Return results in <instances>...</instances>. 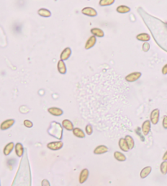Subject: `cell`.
Masks as SVG:
<instances>
[{
	"label": "cell",
	"mask_w": 167,
	"mask_h": 186,
	"mask_svg": "<svg viewBox=\"0 0 167 186\" xmlns=\"http://www.w3.org/2000/svg\"><path fill=\"white\" fill-rule=\"evenodd\" d=\"M48 132L50 135H52L58 140H61L63 135V127L59 122H52L50 124Z\"/></svg>",
	"instance_id": "6da1fadb"
},
{
	"label": "cell",
	"mask_w": 167,
	"mask_h": 186,
	"mask_svg": "<svg viewBox=\"0 0 167 186\" xmlns=\"http://www.w3.org/2000/svg\"><path fill=\"white\" fill-rule=\"evenodd\" d=\"M64 146V143L61 140H56V141H51V142H49L47 145V147L48 149H49L50 150H52V151H57V150H60Z\"/></svg>",
	"instance_id": "7a4b0ae2"
},
{
	"label": "cell",
	"mask_w": 167,
	"mask_h": 186,
	"mask_svg": "<svg viewBox=\"0 0 167 186\" xmlns=\"http://www.w3.org/2000/svg\"><path fill=\"white\" fill-rule=\"evenodd\" d=\"M142 76V73L141 72H133L130 73L129 75H127L125 77V80L128 83H134V82L137 81L138 79H140Z\"/></svg>",
	"instance_id": "3957f363"
},
{
	"label": "cell",
	"mask_w": 167,
	"mask_h": 186,
	"mask_svg": "<svg viewBox=\"0 0 167 186\" xmlns=\"http://www.w3.org/2000/svg\"><path fill=\"white\" fill-rule=\"evenodd\" d=\"M160 119V110L158 109H154L153 111L151 112L150 114V121L152 124L157 125L159 122Z\"/></svg>",
	"instance_id": "277c9868"
},
{
	"label": "cell",
	"mask_w": 167,
	"mask_h": 186,
	"mask_svg": "<svg viewBox=\"0 0 167 186\" xmlns=\"http://www.w3.org/2000/svg\"><path fill=\"white\" fill-rule=\"evenodd\" d=\"M82 13L85 16L91 17H95L98 15V12L96 9H94L93 7H86L82 9Z\"/></svg>",
	"instance_id": "5b68a950"
},
{
	"label": "cell",
	"mask_w": 167,
	"mask_h": 186,
	"mask_svg": "<svg viewBox=\"0 0 167 186\" xmlns=\"http://www.w3.org/2000/svg\"><path fill=\"white\" fill-rule=\"evenodd\" d=\"M14 124H15V119H7L0 124V129L2 131H6L7 129L11 128Z\"/></svg>",
	"instance_id": "8992f818"
},
{
	"label": "cell",
	"mask_w": 167,
	"mask_h": 186,
	"mask_svg": "<svg viewBox=\"0 0 167 186\" xmlns=\"http://www.w3.org/2000/svg\"><path fill=\"white\" fill-rule=\"evenodd\" d=\"M151 121L150 120H145L141 127V132H143L144 135H148L151 131Z\"/></svg>",
	"instance_id": "52a82bcc"
},
{
	"label": "cell",
	"mask_w": 167,
	"mask_h": 186,
	"mask_svg": "<svg viewBox=\"0 0 167 186\" xmlns=\"http://www.w3.org/2000/svg\"><path fill=\"white\" fill-rule=\"evenodd\" d=\"M89 174H90V172H89L88 169H86V168L82 169L81 171V172H80V175H79V183L80 184H84L88 179Z\"/></svg>",
	"instance_id": "ba28073f"
},
{
	"label": "cell",
	"mask_w": 167,
	"mask_h": 186,
	"mask_svg": "<svg viewBox=\"0 0 167 186\" xmlns=\"http://www.w3.org/2000/svg\"><path fill=\"white\" fill-rule=\"evenodd\" d=\"M96 42H97V38H96V36L92 35L91 37H89L88 39H87V41H86V43L85 44V49L89 50V49L92 48L95 45H96Z\"/></svg>",
	"instance_id": "9c48e42d"
},
{
	"label": "cell",
	"mask_w": 167,
	"mask_h": 186,
	"mask_svg": "<svg viewBox=\"0 0 167 186\" xmlns=\"http://www.w3.org/2000/svg\"><path fill=\"white\" fill-rule=\"evenodd\" d=\"M108 151H109V148L106 145H98L97 147H96V149H94L93 153L96 155H101V154L106 153Z\"/></svg>",
	"instance_id": "30bf717a"
},
{
	"label": "cell",
	"mask_w": 167,
	"mask_h": 186,
	"mask_svg": "<svg viewBox=\"0 0 167 186\" xmlns=\"http://www.w3.org/2000/svg\"><path fill=\"white\" fill-rule=\"evenodd\" d=\"M48 111L50 114L55 116V117H60V116H61L64 114V111L62 110L61 109L58 108V107H51V108H48Z\"/></svg>",
	"instance_id": "8fae6325"
},
{
	"label": "cell",
	"mask_w": 167,
	"mask_h": 186,
	"mask_svg": "<svg viewBox=\"0 0 167 186\" xmlns=\"http://www.w3.org/2000/svg\"><path fill=\"white\" fill-rule=\"evenodd\" d=\"M71 54H72V49L70 48H65L62 52L60 53V60L62 61H67L68 58L71 56Z\"/></svg>",
	"instance_id": "7c38bea8"
},
{
	"label": "cell",
	"mask_w": 167,
	"mask_h": 186,
	"mask_svg": "<svg viewBox=\"0 0 167 186\" xmlns=\"http://www.w3.org/2000/svg\"><path fill=\"white\" fill-rule=\"evenodd\" d=\"M24 146L21 143H17L15 145V152H16V154H17V157L19 158H21L23 154H24Z\"/></svg>",
	"instance_id": "4fadbf2b"
},
{
	"label": "cell",
	"mask_w": 167,
	"mask_h": 186,
	"mask_svg": "<svg viewBox=\"0 0 167 186\" xmlns=\"http://www.w3.org/2000/svg\"><path fill=\"white\" fill-rule=\"evenodd\" d=\"M57 70L60 74V75H65L67 72V68H66V64H65V61L60 60L57 63Z\"/></svg>",
	"instance_id": "5bb4252c"
},
{
	"label": "cell",
	"mask_w": 167,
	"mask_h": 186,
	"mask_svg": "<svg viewBox=\"0 0 167 186\" xmlns=\"http://www.w3.org/2000/svg\"><path fill=\"white\" fill-rule=\"evenodd\" d=\"M62 127H63V128H65V130H67V131H73V128H74V127H73V123L69 120V119H64L63 121H62Z\"/></svg>",
	"instance_id": "9a60e30c"
},
{
	"label": "cell",
	"mask_w": 167,
	"mask_h": 186,
	"mask_svg": "<svg viewBox=\"0 0 167 186\" xmlns=\"http://www.w3.org/2000/svg\"><path fill=\"white\" fill-rule=\"evenodd\" d=\"M72 132H73V135L76 136V137H78V138L80 139L85 138L86 132H83V130H82L81 128H79V127H74L73 130L72 131Z\"/></svg>",
	"instance_id": "2e32d148"
},
{
	"label": "cell",
	"mask_w": 167,
	"mask_h": 186,
	"mask_svg": "<svg viewBox=\"0 0 167 186\" xmlns=\"http://www.w3.org/2000/svg\"><path fill=\"white\" fill-rule=\"evenodd\" d=\"M14 149H15V144L13 142H9L4 147V154L5 156H8L12 152Z\"/></svg>",
	"instance_id": "e0dca14e"
},
{
	"label": "cell",
	"mask_w": 167,
	"mask_h": 186,
	"mask_svg": "<svg viewBox=\"0 0 167 186\" xmlns=\"http://www.w3.org/2000/svg\"><path fill=\"white\" fill-rule=\"evenodd\" d=\"M151 172H152V166H148L143 167V169L140 172V178L141 179H145L146 177L150 175Z\"/></svg>",
	"instance_id": "ac0fdd59"
},
{
	"label": "cell",
	"mask_w": 167,
	"mask_h": 186,
	"mask_svg": "<svg viewBox=\"0 0 167 186\" xmlns=\"http://www.w3.org/2000/svg\"><path fill=\"white\" fill-rule=\"evenodd\" d=\"M118 146H119L120 149L122 151V152H128L130 150L129 147L126 144V141L125 138H121L118 141Z\"/></svg>",
	"instance_id": "d6986e66"
},
{
	"label": "cell",
	"mask_w": 167,
	"mask_h": 186,
	"mask_svg": "<svg viewBox=\"0 0 167 186\" xmlns=\"http://www.w3.org/2000/svg\"><path fill=\"white\" fill-rule=\"evenodd\" d=\"M91 33L92 35L96 36V38H103L104 36V32L99 28H92L91 30Z\"/></svg>",
	"instance_id": "ffe728a7"
},
{
	"label": "cell",
	"mask_w": 167,
	"mask_h": 186,
	"mask_svg": "<svg viewBox=\"0 0 167 186\" xmlns=\"http://www.w3.org/2000/svg\"><path fill=\"white\" fill-rule=\"evenodd\" d=\"M117 12L120 14H126L129 13L130 12V7L126 6V5H120L116 8Z\"/></svg>",
	"instance_id": "44dd1931"
},
{
	"label": "cell",
	"mask_w": 167,
	"mask_h": 186,
	"mask_svg": "<svg viewBox=\"0 0 167 186\" xmlns=\"http://www.w3.org/2000/svg\"><path fill=\"white\" fill-rule=\"evenodd\" d=\"M113 156H114V158L118 162H125L126 160V155L122 152H119V151H115L113 153Z\"/></svg>",
	"instance_id": "7402d4cb"
},
{
	"label": "cell",
	"mask_w": 167,
	"mask_h": 186,
	"mask_svg": "<svg viewBox=\"0 0 167 186\" xmlns=\"http://www.w3.org/2000/svg\"><path fill=\"white\" fill-rule=\"evenodd\" d=\"M136 39L139 41H142V42H148L151 39V38L150 35L147 33H141L136 35Z\"/></svg>",
	"instance_id": "603a6c76"
},
{
	"label": "cell",
	"mask_w": 167,
	"mask_h": 186,
	"mask_svg": "<svg viewBox=\"0 0 167 186\" xmlns=\"http://www.w3.org/2000/svg\"><path fill=\"white\" fill-rule=\"evenodd\" d=\"M125 140H126V144H127V145L129 147L130 150L133 149L134 147H135V140H134L133 137L131 135H126L125 136Z\"/></svg>",
	"instance_id": "cb8c5ba5"
},
{
	"label": "cell",
	"mask_w": 167,
	"mask_h": 186,
	"mask_svg": "<svg viewBox=\"0 0 167 186\" xmlns=\"http://www.w3.org/2000/svg\"><path fill=\"white\" fill-rule=\"evenodd\" d=\"M38 14L40 17H46V18L50 17L51 16V11L48 10L47 8H40V9L38 11Z\"/></svg>",
	"instance_id": "d4e9b609"
},
{
	"label": "cell",
	"mask_w": 167,
	"mask_h": 186,
	"mask_svg": "<svg viewBox=\"0 0 167 186\" xmlns=\"http://www.w3.org/2000/svg\"><path fill=\"white\" fill-rule=\"evenodd\" d=\"M115 0H99V5L100 7H108L110 5H113Z\"/></svg>",
	"instance_id": "484cf974"
},
{
	"label": "cell",
	"mask_w": 167,
	"mask_h": 186,
	"mask_svg": "<svg viewBox=\"0 0 167 186\" xmlns=\"http://www.w3.org/2000/svg\"><path fill=\"white\" fill-rule=\"evenodd\" d=\"M160 171L162 175L167 174V161H163L160 165Z\"/></svg>",
	"instance_id": "4316f807"
},
{
	"label": "cell",
	"mask_w": 167,
	"mask_h": 186,
	"mask_svg": "<svg viewBox=\"0 0 167 186\" xmlns=\"http://www.w3.org/2000/svg\"><path fill=\"white\" fill-rule=\"evenodd\" d=\"M85 132L86 135H91L93 133V127L91 124H87L85 127Z\"/></svg>",
	"instance_id": "83f0119b"
},
{
	"label": "cell",
	"mask_w": 167,
	"mask_h": 186,
	"mask_svg": "<svg viewBox=\"0 0 167 186\" xmlns=\"http://www.w3.org/2000/svg\"><path fill=\"white\" fill-rule=\"evenodd\" d=\"M149 49H150V44L148 43V42H144V43L142 46V50H143V51L148 52V51H149Z\"/></svg>",
	"instance_id": "f1b7e54d"
},
{
	"label": "cell",
	"mask_w": 167,
	"mask_h": 186,
	"mask_svg": "<svg viewBox=\"0 0 167 186\" xmlns=\"http://www.w3.org/2000/svg\"><path fill=\"white\" fill-rule=\"evenodd\" d=\"M24 125L25 127H27V128H31V127H33V126H34V123L31 122L30 120H29V119H25L24 120Z\"/></svg>",
	"instance_id": "f546056e"
},
{
	"label": "cell",
	"mask_w": 167,
	"mask_h": 186,
	"mask_svg": "<svg viewBox=\"0 0 167 186\" xmlns=\"http://www.w3.org/2000/svg\"><path fill=\"white\" fill-rule=\"evenodd\" d=\"M162 127L164 129H167V115H165L162 119Z\"/></svg>",
	"instance_id": "4dcf8cb0"
},
{
	"label": "cell",
	"mask_w": 167,
	"mask_h": 186,
	"mask_svg": "<svg viewBox=\"0 0 167 186\" xmlns=\"http://www.w3.org/2000/svg\"><path fill=\"white\" fill-rule=\"evenodd\" d=\"M41 185L42 186H51V185H50V182H49V180H48V179H44L42 180Z\"/></svg>",
	"instance_id": "1f68e13d"
},
{
	"label": "cell",
	"mask_w": 167,
	"mask_h": 186,
	"mask_svg": "<svg viewBox=\"0 0 167 186\" xmlns=\"http://www.w3.org/2000/svg\"><path fill=\"white\" fill-rule=\"evenodd\" d=\"M161 73L163 75H167V64H166L164 65L162 69H161Z\"/></svg>",
	"instance_id": "d6a6232c"
},
{
	"label": "cell",
	"mask_w": 167,
	"mask_h": 186,
	"mask_svg": "<svg viewBox=\"0 0 167 186\" xmlns=\"http://www.w3.org/2000/svg\"><path fill=\"white\" fill-rule=\"evenodd\" d=\"M162 160H163V161H167V150L166 151V153H164L163 157H162Z\"/></svg>",
	"instance_id": "836d02e7"
},
{
	"label": "cell",
	"mask_w": 167,
	"mask_h": 186,
	"mask_svg": "<svg viewBox=\"0 0 167 186\" xmlns=\"http://www.w3.org/2000/svg\"><path fill=\"white\" fill-rule=\"evenodd\" d=\"M0 186H1V184H0Z\"/></svg>",
	"instance_id": "e575fe53"
},
{
	"label": "cell",
	"mask_w": 167,
	"mask_h": 186,
	"mask_svg": "<svg viewBox=\"0 0 167 186\" xmlns=\"http://www.w3.org/2000/svg\"><path fill=\"white\" fill-rule=\"evenodd\" d=\"M88 1H90V0H88Z\"/></svg>",
	"instance_id": "d590c367"
}]
</instances>
